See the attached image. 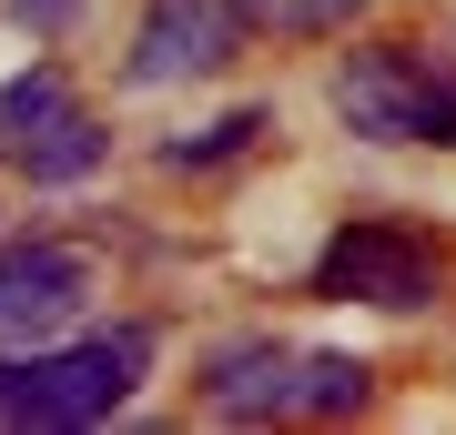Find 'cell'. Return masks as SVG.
Here are the masks:
<instances>
[{
  "instance_id": "6da1fadb",
  "label": "cell",
  "mask_w": 456,
  "mask_h": 435,
  "mask_svg": "<svg viewBox=\"0 0 456 435\" xmlns=\"http://www.w3.org/2000/svg\"><path fill=\"white\" fill-rule=\"evenodd\" d=\"M142 375H152V324L0 355V425H102L112 405H132Z\"/></svg>"
},
{
  "instance_id": "7a4b0ae2",
  "label": "cell",
  "mask_w": 456,
  "mask_h": 435,
  "mask_svg": "<svg viewBox=\"0 0 456 435\" xmlns=\"http://www.w3.org/2000/svg\"><path fill=\"white\" fill-rule=\"evenodd\" d=\"M203 405L233 425L264 415H355L365 405V365L355 355H305V344H224L203 365Z\"/></svg>"
},
{
  "instance_id": "3957f363",
  "label": "cell",
  "mask_w": 456,
  "mask_h": 435,
  "mask_svg": "<svg viewBox=\"0 0 456 435\" xmlns=\"http://www.w3.org/2000/svg\"><path fill=\"white\" fill-rule=\"evenodd\" d=\"M0 162H11L20 182H82V173H102V122L82 112V92H71L61 71L0 81Z\"/></svg>"
},
{
  "instance_id": "277c9868",
  "label": "cell",
  "mask_w": 456,
  "mask_h": 435,
  "mask_svg": "<svg viewBox=\"0 0 456 435\" xmlns=\"http://www.w3.org/2000/svg\"><path fill=\"white\" fill-rule=\"evenodd\" d=\"M335 112L365 142H456V81L426 71L416 51H355L335 71Z\"/></svg>"
},
{
  "instance_id": "5b68a950",
  "label": "cell",
  "mask_w": 456,
  "mask_h": 435,
  "mask_svg": "<svg viewBox=\"0 0 456 435\" xmlns=\"http://www.w3.org/2000/svg\"><path fill=\"white\" fill-rule=\"evenodd\" d=\"M92 304V263L71 243H11L0 254V344L31 355V344H61Z\"/></svg>"
},
{
  "instance_id": "8992f818",
  "label": "cell",
  "mask_w": 456,
  "mask_h": 435,
  "mask_svg": "<svg viewBox=\"0 0 456 435\" xmlns=\"http://www.w3.org/2000/svg\"><path fill=\"white\" fill-rule=\"evenodd\" d=\"M233 41H244V0H152L142 31H132L122 81H142V92H163V81H203V71L233 61Z\"/></svg>"
},
{
  "instance_id": "52a82bcc",
  "label": "cell",
  "mask_w": 456,
  "mask_h": 435,
  "mask_svg": "<svg viewBox=\"0 0 456 435\" xmlns=\"http://www.w3.org/2000/svg\"><path fill=\"white\" fill-rule=\"evenodd\" d=\"M314 284H325L335 304H386V314L436 304V263H426L406 233H386V223H345L325 243V263H314Z\"/></svg>"
},
{
  "instance_id": "ba28073f",
  "label": "cell",
  "mask_w": 456,
  "mask_h": 435,
  "mask_svg": "<svg viewBox=\"0 0 456 435\" xmlns=\"http://www.w3.org/2000/svg\"><path fill=\"white\" fill-rule=\"evenodd\" d=\"M365 0H244V31H284V41H325L345 31Z\"/></svg>"
},
{
  "instance_id": "9c48e42d",
  "label": "cell",
  "mask_w": 456,
  "mask_h": 435,
  "mask_svg": "<svg viewBox=\"0 0 456 435\" xmlns=\"http://www.w3.org/2000/svg\"><path fill=\"white\" fill-rule=\"evenodd\" d=\"M254 132H264V112H224V122H203L193 142H163V162H173V173H193V162H233Z\"/></svg>"
},
{
  "instance_id": "30bf717a",
  "label": "cell",
  "mask_w": 456,
  "mask_h": 435,
  "mask_svg": "<svg viewBox=\"0 0 456 435\" xmlns=\"http://www.w3.org/2000/svg\"><path fill=\"white\" fill-rule=\"evenodd\" d=\"M0 11H11V20H20L31 41H61L71 20H82V0H0Z\"/></svg>"
}]
</instances>
